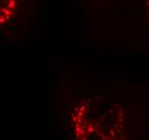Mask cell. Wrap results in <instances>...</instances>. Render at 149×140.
I'll return each instance as SVG.
<instances>
[{"mask_svg":"<svg viewBox=\"0 0 149 140\" xmlns=\"http://www.w3.org/2000/svg\"><path fill=\"white\" fill-rule=\"evenodd\" d=\"M106 111L81 105L73 113L76 140H123L121 125Z\"/></svg>","mask_w":149,"mask_h":140,"instance_id":"6da1fadb","label":"cell"},{"mask_svg":"<svg viewBox=\"0 0 149 140\" xmlns=\"http://www.w3.org/2000/svg\"><path fill=\"white\" fill-rule=\"evenodd\" d=\"M148 7H149V2H148Z\"/></svg>","mask_w":149,"mask_h":140,"instance_id":"7a4b0ae2","label":"cell"}]
</instances>
